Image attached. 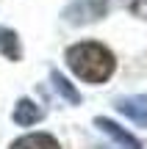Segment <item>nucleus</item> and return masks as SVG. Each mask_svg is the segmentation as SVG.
Here are the masks:
<instances>
[{
	"label": "nucleus",
	"mask_w": 147,
	"mask_h": 149,
	"mask_svg": "<svg viewBox=\"0 0 147 149\" xmlns=\"http://www.w3.org/2000/svg\"><path fill=\"white\" fill-rule=\"evenodd\" d=\"M67 66L83 80V83L100 86L114 74L117 61L106 44L100 42H78L67 50Z\"/></svg>",
	"instance_id": "1"
},
{
	"label": "nucleus",
	"mask_w": 147,
	"mask_h": 149,
	"mask_svg": "<svg viewBox=\"0 0 147 149\" xmlns=\"http://www.w3.org/2000/svg\"><path fill=\"white\" fill-rule=\"evenodd\" d=\"M108 14V0H72L64 8V19L70 25H89Z\"/></svg>",
	"instance_id": "2"
},
{
	"label": "nucleus",
	"mask_w": 147,
	"mask_h": 149,
	"mask_svg": "<svg viewBox=\"0 0 147 149\" xmlns=\"http://www.w3.org/2000/svg\"><path fill=\"white\" fill-rule=\"evenodd\" d=\"M117 111H120L125 119H131L136 127H144L147 130V97L144 94L120 97V100H117Z\"/></svg>",
	"instance_id": "3"
},
{
	"label": "nucleus",
	"mask_w": 147,
	"mask_h": 149,
	"mask_svg": "<svg viewBox=\"0 0 147 149\" xmlns=\"http://www.w3.org/2000/svg\"><path fill=\"white\" fill-rule=\"evenodd\" d=\"M94 127H97L100 133H106L111 141H117L122 149H144L142 141H139L136 135H131L128 130H122L117 122H111V119H106V116H97V119H94Z\"/></svg>",
	"instance_id": "4"
},
{
	"label": "nucleus",
	"mask_w": 147,
	"mask_h": 149,
	"mask_svg": "<svg viewBox=\"0 0 147 149\" xmlns=\"http://www.w3.org/2000/svg\"><path fill=\"white\" fill-rule=\"evenodd\" d=\"M11 119H14L20 127H31V124L42 122V108L33 105L28 97H22V100L17 102V108H14V113H11Z\"/></svg>",
	"instance_id": "5"
},
{
	"label": "nucleus",
	"mask_w": 147,
	"mask_h": 149,
	"mask_svg": "<svg viewBox=\"0 0 147 149\" xmlns=\"http://www.w3.org/2000/svg\"><path fill=\"white\" fill-rule=\"evenodd\" d=\"M8 149H61V144L47 133H31V135L17 138Z\"/></svg>",
	"instance_id": "6"
},
{
	"label": "nucleus",
	"mask_w": 147,
	"mask_h": 149,
	"mask_svg": "<svg viewBox=\"0 0 147 149\" xmlns=\"http://www.w3.org/2000/svg\"><path fill=\"white\" fill-rule=\"evenodd\" d=\"M0 53H3L8 61H20V58H22L20 36H17L11 28H3V25H0Z\"/></svg>",
	"instance_id": "7"
},
{
	"label": "nucleus",
	"mask_w": 147,
	"mask_h": 149,
	"mask_svg": "<svg viewBox=\"0 0 147 149\" xmlns=\"http://www.w3.org/2000/svg\"><path fill=\"white\" fill-rule=\"evenodd\" d=\"M50 80H53L56 91H58V94L64 97V100L70 102V105H78V102H81V94H78V91L72 88V83H70V80H67V77H64V74H61L58 69H53V72H50Z\"/></svg>",
	"instance_id": "8"
},
{
	"label": "nucleus",
	"mask_w": 147,
	"mask_h": 149,
	"mask_svg": "<svg viewBox=\"0 0 147 149\" xmlns=\"http://www.w3.org/2000/svg\"><path fill=\"white\" fill-rule=\"evenodd\" d=\"M120 3L125 6L133 17H142V19H147V0H120Z\"/></svg>",
	"instance_id": "9"
}]
</instances>
